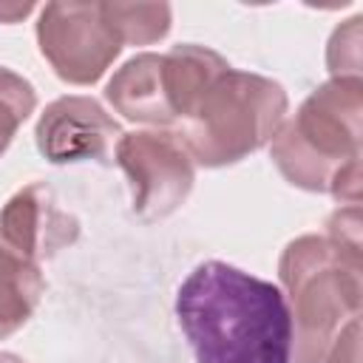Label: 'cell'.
<instances>
[{
	"mask_svg": "<svg viewBox=\"0 0 363 363\" xmlns=\"http://www.w3.org/2000/svg\"><path fill=\"white\" fill-rule=\"evenodd\" d=\"M286 108V91L275 79L230 68L182 119L176 136L196 164L227 167L272 142Z\"/></svg>",
	"mask_w": 363,
	"mask_h": 363,
	"instance_id": "cell-4",
	"label": "cell"
},
{
	"mask_svg": "<svg viewBox=\"0 0 363 363\" xmlns=\"http://www.w3.org/2000/svg\"><path fill=\"white\" fill-rule=\"evenodd\" d=\"M360 77H332L318 85L292 119L272 136L269 156L281 176L309 193H332L360 207Z\"/></svg>",
	"mask_w": 363,
	"mask_h": 363,
	"instance_id": "cell-2",
	"label": "cell"
},
{
	"mask_svg": "<svg viewBox=\"0 0 363 363\" xmlns=\"http://www.w3.org/2000/svg\"><path fill=\"white\" fill-rule=\"evenodd\" d=\"M196 363H289L292 320L281 286L224 261L199 264L176 292Z\"/></svg>",
	"mask_w": 363,
	"mask_h": 363,
	"instance_id": "cell-1",
	"label": "cell"
},
{
	"mask_svg": "<svg viewBox=\"0 0 363 363\" xmlns=\"http://www.w3.org/2000/svg\"><path fill=\"white\" fill-rule=\"evenodd\" d=\"M278 278L292 320L289 363H323L337 332L360 312V255L326 235H301L284 247Z\"/></svg>",
	"mask_w": 363,
	"mask_h": 363,
	"instance_id": "cell-3",
	"label": "cell"
},
{
	"mask_svg": "<svg viewBox=\"0 0 363 363\" xmlns=\"http://www.w3.org/2000/svg\"><path fill=\"white\" fill-rule=\"evenodd\" d=\"M79 235V221L65 213L54 190L43 182L20 187L0 210V238L20 258L40 264L71 247Z\"/></svg>",
	"mask_w": 363,
	"mask_h": 363,
	"instance_id": "cell-8",
	"label": "cell"
},
{
	"mask_svg": "<svg viewBox=\"0 0 363 363\" xmlns=\"http://www.w3.org/2000/svg\"><path fill=\"white\" fill-rule=\"evenodd\" d=\"M37 94L28 79H23L17 71L0 65V156L11 145L20 125L34 113Z\"/></svg>",
	"mask_w": 363,
	"mask_h": 363,
	"instance_id": "cell-13",
	"label": "cell"
},
{
	"mask_svg": "<svg viewBox=\"0 0 363 363\" xmlns=\"http://www.w3.org/2000/svg\"><path fill=\"white\" fill-rule=\"evenodd\" d=\"M326 238L360 255V207H340L326 221Z\"/></svg>",
	"mask_w": 363,
	"mask_h": 363,
	"instance_id": "cell-15",
	"label": "cell"
},
{
	"mask_svg": "<svg viewBox=\"0 0 363 363\" xmlns=\"http://www.w3.org/2000/svg\"><path fill=\"white\" fill-rule=\"evenodd\" d=\"M360 23L363 17L357 14L335 28L326 48V65L332 77H360Z\"/></svg>",
	"mask_w": 363,
	"mask_h": 363,
	"instance_id": "cell-14",
	"label": "cell"
},
{
	"mask_svg": "<svg viewBox=\"0 0 363 363\" xmlns=\"http://www.w3.org/2000/svg\"><path fill=\"white\" fill-rule=\"evenodd\" d=\"M323 363H360V320H349L332 340Z\"/></svg>",
	"mask_w": 363,
	"mask_h": 363,
	"instance_id": "cell-16",
	"label": "cell"
},
{
	"mask_svg": "<svg viewBox=\"0 0 363 363\" xmlns=\"http://www.w3.org/2000/svg\"><path fill=\"white\" fill-rule=\"evenodd\" d=\"M43 292L45 278L40 272V264L20 258L0 238V340L28 323Z\"/></svg>",
	"mask_w": 363,
	"mask_h": 363,
	"instance_id": "cell-11",
	"label": "cell"
},
{
	"mask_svg": "<svg viewBox=\"0 0 363 363\" xmlns=\"http://www.w3.org/2000/svg\"><path fill=\"white\" fill-rule=\"evenodd\" d=\"M37 45L54 74L71 85H94L122 51L102 3H45L37 20Z\"/></svg>",
	"mask_w": 363,
	"mask_h": 363,
	"instance_id": "cell-6",
	"label": "cell"
},
{
	"mask_svg": "<svg viewBox=\"0 0 363 363\" xmlns=\"http://www.w3.org/2000/svg\"><path fill=\"white\" fill-rule=\"evenodd\" d=\"M34 6L31 3H14V6H0V23H14L20 17H26Z\"/></svg>",
	"mask_w": 363,
	"mask_h": 363,
	"instance_id": "cell-17",
	"label": "cell"
},
{
	"mask_svg": "<svg viewBox=\"0 0 363 363\" xmlns=\"http://www.w3.org/2000/svg\"><path fill=\"white\" fill-rule=\"evenodd\" d=\"M113 156L130 182L136 218L159 221L173 216L187 201L196 182V162L173 130L156 128L122 133Z\"/></svg>",
	"mask_w": 363,
	"mask_h": 363,
	"instance_id": "cell-5",
	"label": "cell"
},
{
	"mask_svg": "<svg viewBox=\"0 0 363 363\" xmlns=\"http://www.w3.org/2000/svg\"><path fill=\"white\" fill-rule=\"evenodd\" d=\"M105 99L116 113H122L130 122L139 125H153V128H167L176 122L167 94H164V79H162V54L145 51L130 57L105 85Z\"/></svg>",
	"mask_w": 363,
	"mask_h": 363,
	"instance_id": "cell-9",
	"label": "cell"
},
{
	"mask_svg": "<svg viewBox=\"0 0 363 363\" xmlns=\"http://www.w3.org/2000/svg\"><path fill=\"white\" fill-rule=\"evenodd\" d=\"M102 14L119 37L122 48L159 43L167 37L173 20L167 3H102Z\"/></svg>",
	"mask_w": 363,
	"mask_h": 363,
	"instance_id": "cell-12",
	"label": "cell"
},
{
	"mask_svg": "<svg viewBox=\"0 0 363 363\" xmlns=\"http://www.w3.org/2000/svg\"><path fill=\"white\" fill-rule=\"evenodd\" d=\"M230 68L233 65L218 51L207 45H196V43L173 45L167 54H162L164 94H167L176 122H182L196 108V102L204 96V91Z\"/></svg>",
	"mask_w": 363,
	"mask_h": 363,
	"instance_id": "cell-10",
	"label": "cell"
},
{
	"mask_svg": "<svg viewBox=\"0 0 363 363\" xmlns=\"http://www.w3.org/2000/svg\"><path fill=\"white\" fill-rule=\"evenodd\" d=\"M119 122L94 96H60L37 119L34 139L43 159L51 164L108 162L119 142Z\"/></svg>",
	"mask_w": 363,
	"mask_h": 363,
	"instance_id": "cell-7",
	"label": "cell"
},
{
	"mask_svg": "<svg viewBox=\"0 0 363 363\" xmlns=\"http://www.w3.org/2000/svg\"><path fill=\"white\" fill-rule=\"evenodd\" d=\"M0 363H26V360L17 357V354H11V352H0Z\"/></svg>",
	"mask_w": 363,
	"mask_h": 363,
	"instance_id": "cell-18",
	"label": "cell"
}]
</instances>
